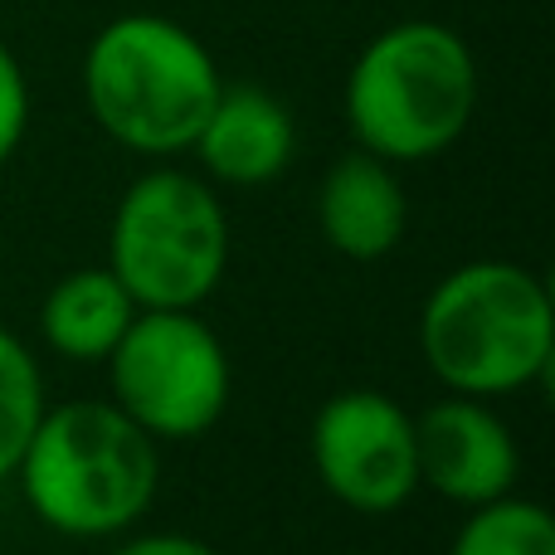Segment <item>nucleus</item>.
Masks as SVG:
<instances>
[{"label": "nucleus", "mask_w": 555, "mask_h": 555, "mask_svg": "<svg viewBox=\"0 0 555 555\" xmlns=\"http://www.w3.org/2000/svg\"><path fill=\"white\" fill-rule=\"evenodd\" d=\"M29 512L74 541L122 537L152 512L162 449L113 400L44 404L15 473Z\"/></svg>", "instance_id": "f257e3e1"}, {"label": "nucleus", "mask_w": 555, "mask_h": 555, "mask_svg": "<svg viewBox=\"0 0 555 555\" xmlns=\"http://www.w3.org/2000/svg\"><path fill=\"white\" fill-rule=\"evenodd\" d=\"M420 356L449 395L473 400H498L546 380L555 361L546 283L502 259L453 269L420 307Z\"/></svg>", "instance_id": "f03ea898"}, {"label": "nucleus", "mask_w": 555, "mask_h": 555, "mask_svg": "<svg viewBox=\"0 0 555 555\" xmlns=\"http://www.w3.org/2000/svg\"><path fill=\"white\" fill-rule=\"evenodd\" d=\"M346 127L361 152L390 166L429 162L468 132L478 113V59L439 20L380 29L346 74Z\"/></svg>", "instance_id": "7ed1b4c3"}, {"label": "nucleus", "mask_w": 555, "mask_h": 555, "mask_svg": "<svg viewBox=\"0 0 555 555\" xmlns=\"http://www.w3.org/2000/svg\"><path fill=\"white\" fill-rule=\"evenodd\" d=\"M220 83L210 49L166 15L107 20L83 54L88 113L137 156L191 152Z\"/></svg>", "instance_id": "20e7f679"}, {"label": "nucleus", "mask_w": 555, "mask_h": 555, "mask_svg": "<svg viewBox=\"0 0 555 555\" xmlns=\"http://www.w3.org/2000/svg\"><path fill=\"white\" fill-rule=\"evenodd\" d=\"M230 263V220L210 181L191 171L137 176L107 224V269L137 307H201Z\"/></svg>", "instance_id": "39448f33"}, {"label": "nucleus", "mask_w": 555, "mask_h": 555, "mask_svg": "<svg viewBox=\"0 0 555 555\" xmlns=\"http://www.w3.org/2000/svg\"><path fill=\"white\" fill-rule=\"evenodd\" d=\"M113 404L156 443L201 439L230 410V351L195 307H142L107 351Z\"/></svg>", "instance_id": "423d86ee"}, {"label": "nucleus", "mask_w": 555, "mask_h": 555, "mask_svg": "<svg viewBox=\"0 0 555 555\" xmlns=\"http://www.w3.org/2000/svg\"><path fill=\"white\" fill-rule=\"evenodd\" d=\"M312 468L341 507L385 517L420 492L414 414L385 390H341L312 420Z\"/></svg>", "instance_id": "0eeeda50"}, {"label": "nucleus", "mask_w": 555, "mask_h": 555, "mask_svg": "<svg viewBox=\"0 0 555 555\" xmlns=\"http://www.w3.org/2000/svg\"><path fill=\"white\" fill-rule=\"evenodd\" d=\"M414 449H420V488H434L439 498L459 507H482L517 488L521 449L488 400L449 395L429 404L414 420Z\"/></svg>", "instance_id": "6e6552de"}, {"label": "nucleus", "mask_w": 555, "mask_h": 555, "mask_svg": "<svg viewBox=\"0 0 555 555\" xmlns=\"http://www.w3.org/2000/svg\"><path fill=\"white\" fill-rule=\"evenodd\" d=\"M191 152L201 156L210 181L259 191L293 166L297 127L283 98H273L263 83H220V98Z\"/></svg>", "instance_id": "1a4fd4ad"}, {"label": "nucleus", "mask_w": 555, "mask_h": 555, "mask_svg": "<svg viewBox=\"0 0 555 555\" xmlns=\"http://www.w3.org/2000/svg\"><path fill=\"white\" fill-rule=\"evenodd\" d=\"M317 224L322 240L332 244L341 259L375 263L404 240L410 224V201L395 176V166L375 152H346L332 171L322 176L317 191Z\"/></svg>", "instance_id": "9d476101"}, {"label": "nucleus", "mask_w": 555, "mask_h": 555, "mask_svg": "<svg viewBox=\"0 0 555 555\" xmlns=\"http://www.w3.org/2000/svg\"><path fill=\"white\" fill-rule=\"evenodd\" d=\"M142 307L132 302L117 273L107 269H74L49 287L44 307H39V332L64 361H107L122 332Z\"/></svg>", "instance_id": "9b49d317"}, {"label": "nucleus", "mask_w": 555, "mask_h": 555, "mask_svg": "<svg viewBox=\"0 0 555 555\" xmlns=\"http://www.w3.org/2000/svg\"><path fill=\"white\" fill-rule=\"evenodd\" d=\"M449 555H555V517L541 502L498 498L468 507Z\"/></svg>", "instance_id": "f8f14e48"}, {"label": "nucleus", "mask_w": 555, "mask_h": 555, "mask_svg": "<svg viewBox=\"0 0 555 555\" xmlns=\"http://www.w3.org/2000/svg\"><path fill=\"white\" fill-rule=\"evenodd\" d=\"M44 414V375L29 346L10 326H0V482L15 473L29 434Z\"/></svg>", "instance_id": "ddd939ff"}, {"label": "nucleus", "mask_w": 555, "mask_h": 555, "mask_svg": "<svg viewBox=\"0 0 555 555\" xmlns=\"http://www.w3.org/2000/svg\"><path fill=\"white\" fill-rule=\"evenodd\" d=\"M25 127H29V83L20 74V59L0 39V166L15 156Z\"/></svg>", "instance_id": "4468645a"}, {"label": "nucleus", "mask_w": 555, "mask_h": 555, "mask_svg": "<svg viewBox=\"0 0 555 555\" xmlns=\"http://www.w3.org/2000/svg\"><path fill=\"white\" fill-rule=\"evenodd\" d=\"M107 555H224V551H215L201 537H181V531H146V537H127Z\"/></svg>", "instance_id": "2eb2a0df"}, {"label": "nucleus", "mask_w": 555, "mask_h": 555, "mask_svg": "<svg viewBox=\"0 0 555 555\" xmlns=\"http://www.w3.org/2000/svg\"><path fill=\"white\" fill-rule=\"evenodd\" d=\"M351 555H365V551H351Z\"/></svg>", "instance_id": "dca6fc26"}]
</instances>
